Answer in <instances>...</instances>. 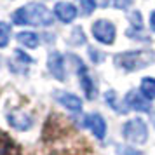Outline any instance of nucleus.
<instances>
[{"label": "nucleus", "mask_w": 155, "mask_h": 155, "mask_svg": "<svg viewBox=\"0 0 155 155\" xmlns=\"http://www.w3.org/2000/svg\"><path fill=\"white\" fill-rule=\"evenodd\" d=\"M12 23H16V25L49 26V25H52V12L42 4L31 2L25 7H19L12 14Z\"/></svg>", "instance_id": "1"}, {"label": "nucleus", "mask_w": 155, "mask_h": 155, "mask_svg": "<svg viewBox=\"0 0 155 155\" xmlns=\"http://www.w3.org/2000/svg\"><path fill=\"white\" fill-rule=\"evenodd\" d=\"M115 64L119 68H124L127 71L141 70L155 61V56L152 51H129V52H120L113 58Z\"/></svg>", "instance_id": "2"}, {"label": "nucleus", "mask_w": 155, "mask_h": 155, "mask_svg": "<svg viewBox=\"0 0 155 155\" xmlns=\"http://www.w3.org/2000/svg\"><path fill=\"white\" fill-rule=\"evenodd\" d=\"M122 133H124V138L127 141L134 143V145H143L148 138L147 124L141 119H133V120H129V122H126Z\"/></svg>", "instance_id": "3"}, {"label": "nucleus", "mask_w": 155, "mask_h": 155, "mask_svg": "<svg viewBox=\"0 0 155 155\" xmlns=\"http://www.w3.org/2000/svg\"><path fill=\"white\" fill-rule=\"evenodd\" d=\"M92 35L98 42L110 45L115 40V26H113V23L106 21V19H99L92 25Z\"/></svg>", "instance_id": "4"}, {"label": "nucleus", "mask_w": 155, "mask_h": 155, "mask_svg": "<svg viewBox=\"0 0 155 155\" xmlns=\"http://www.w3.org/2000/svg\"><path fill=\"white\" fill-rule=\"evenodd\" d=\"M73 61L77 63V71H78V77H80V85H82V89H84L85 96H87L89 99H92L94 96H96V85H94V82H92V78L89 77L85 64L75 56H73Z\"/></svg>", "instance_id": "5"}, {"label": "nucleus", "mask_w": 155, "mask_h": 155, "mask_svg": "<svg viewBox=\"0 0 155 155\" xmlns=\"http://www.w3.org/2000/svg\"><path fill=\"white\" fill-rule=\"evenodd\" d=\"M84 126L89 127L92 131V134L98 138V140H103L106 134V124H105V119L99 115V113H91L87 115L84 120Z\"/></svg>", "instance_id": "6"}, {"label": "nucleus", "mask_w": 155, "mask_h": 155, "mask_svg": "<svg viewBox=\"0 0 155 155\" xmlns=\"http://www.w3.org/2000/svg\"><path fill=\"white\" fill-rule=\"evenodd\" d=\"M47 66H49V71L52 73V77H56L58 80H64L66 73H64V61L61 52L52 51L47 58Z\"/></svg>", "instance_id": "7"}, {"label": "nucleus", "mask_w": 155, "mask_h": 155, "mask_svg": "<svg viewBox=\"0 0 155 155\" xmlns=\"http://www.w3.org/2000/svg\"><path fill=\"white\" fill-rule=\"evenodd\" d=\"M54 14L59 21L63 23H71L75 18H77V9L73 4L70 2H58L56 7H54Z\"/></svg>", "instance_id": "8"}, {"label": "nucleus", "mask_w": 155, "mask_h": 155, "mask_svg": "<svg viewBox=\"0 0 155 155\" xmlns=\"http://www.w3.org/2000/svg\"><path fill=\"white\" fill-rule=\"evenodd\" d=\"M56 99L64 106V108H68L70 112L78 113L80 110H82V101H80V98L75 96V94H71V92L56 91Z\"/></svg>", "instance_id": "9"}, {"label": "nucleus", "mask_w": 155, "mask_h": 155, "mask_svg": "<svg viewBox=\"0 0 155 155\" xmlns=\"http://www.w3.org/2000/svg\"><path fill=\"white\" fill-rule=\"evenodd\" d=\"M7 120H9V124L14 129H18V131H28L31 127V124H33L31 117L25 112H11L7 115Z\"/></svg>", "instance_id": "10"}, {"label": "nucleus", "mask_w": 155, "mask_h": 155, "mask_svg": "<svg viewBox=\"0 0 155 155\" xmlns=\"http://www.w3.org/2000/svg\"><path fill=\"white\" fill-rule=\"evenodd\" d=\"M126 103L131 106L133 110H138V112H148V110H150V103L145 99V96H140L136 91H131L127 94Z\"/></svg>", "instance_id": "11"}, {"label": "nucleus", "mask_w": 155, "mask_h": 155, "mask_svg": "<svg viewBox=\"0 0 155 155\" xmlns=\"http://www.w3.org/2000/svg\"><path fill=\"white\" fill-rule=\"evenodd\" d=\"M16 38H18V42L23 44V45L28 47V49H35V47H38V44H40L38 37H37L33 31H19V33L16 35Z\"/></svg>", "instance_id": "12"}, {"label": "nucleus", "mask_w": 155, "mask_h": 155, "mask_svg": "<svg viewBox=\"0 0 155 155\" xmlns=\"http://www.w3.org/2000/svg\"><path fill=\"white\" fill-rule=\"evenodd\" d=\"M140 91L147 99H155V78L145 77L143 80H141Z\"/></svg>", "instance_id": "13"}, {"label": "nucleus", "mask_w": 155, "mask_h": 155, "mask_svg": "<svg viewBox=\"0 0 155 155\" xmlns=\"http://www.w3.org/2000/svg\"><path fill=\"white\" fill-rule=\"evenodd\" d=\"M84 42H85L84 30L80 28V26L73 28V31H71V35H70V44H71V45H82Z\"/></svg>", "instance_id": "14"}, {"label": "nucleus", "mask_w": 155, "mask_h": 155, "mask_svg": "<svg viewBox=\"0 0 155 155\" xmlns=\"http://www.w3.org/2000/svg\"><path fill=\"white\" fill-rule=\"evenodd\" d=\"M9 37H11V26L7 23L0 21V47H5L9 44Z\"/></svg>", "instance_id": "15"}, {"label": "nucleus", "mask_w": 155, "mask_h": 155, "mask_svg": "<svg viewBox=\"0 0 155 155\" xmlns=\"http://www.w3.org/2000/svg\"><path fill=\"white\" fill-rule=\"evenodd\" d=\"M105 99H106V103L112 106L113 110H117V112L124 113L122 106H119V103H117V94H115V91H108V92L105 94Z\"/></svg>", "instance_id": "16"}, {"label": "nucleus", "mask_w": 155, "mask_h": 155, "mask_svg": "<svg viewBox=\"0 0 155 155\" xmlns=\"http://www.w3.org/2000/svg\"><path fill=\"white\" fill-rule=\"evenodd\" d=\"M80 9L84 16L92 14V11L96 9V0H80Z\"/></svg>", "instance_id": "17"}, {"label": "nucleus", "mask_w": 155, "mask_h": 155, "mask_svg": "<svg viewBox=\"0 0 155 155\" xmlns=\"http://www.w3.org/2000/svg\"><path fill=\"white\" fill-rule=\"evenodd\" d=\"M129 21L133 23V28H143V19H141V14L138 12V11H134V12H131L129 14Z\"/></svg>", "instance_id": "18"}, {"label": "nucleus", "mask_w": 155, "mask_h": 155, "mask_svg": "<svg viewBox=\"0 0 155 155\" xmlns=\"http://www.w3.org/2000/svg\"><path fill=\"white\" fill-rule=\"evenodd\" d=\"M89 56H91V59H92V63H101L103 59H105V56H103V52L101 51H98V49H94V47H89Z\"/></svg>", "instance_id": "19"}, {"label": "nucleus", "mask_w": 155, "mask_h": 155, "mask_svg": "<svg viewBox=\"0 0 155 155\" xmlns=\"http://www.w3.org/2000/svg\"><path fill=\"white\" fill-rule=\"evenodd\" d=\"M2 155H21V153H19V148L14 147L12 143H9L5 148H2Z\"/></svg>", "instance_id": "20"}, {"label": "nucleus", "mask_w": 155, "mask_h": 155, "mask_svg": "<svg viewBox=\"0 0 155 155\" xmlns=\"http://www.w3.org/2000/svg\"><path fill=\"white\" fill-rule=\"evenodd\" d=\"M14 56L18 58L21 63H25V64H30V63H31V58H30L28 54H25L21 49H16V51H14Z\"/></svg>", "instance_id": "21"}, {"label": "nucleus", "mask_w": 155, "mask_h": 155, "mask_svg": "<svg viewBox=\"0 0 155 155\" xmlns=\"http://www.w3.org/2000/svg\"><path fill=\"white\" fill-rule=\"evenodd\" d=\"M133 4V0H113V5L117 9H126Z\"/></svg>", "instance_id": "22"}, {"label": "nucleus", "mask_w": 155, "mask_h": 155, "mask_svg": "<svg viewBox=\"0 0 155 155\" xmlns=\"http://www.w3.org/2000/svg\"><path fill=\"white\" fill-rule=\"evenodd\" d=\"M150 28L155 31V11L152 12V16H150Z\"/></svg>", "instance_id": "23"}]
</instances>
